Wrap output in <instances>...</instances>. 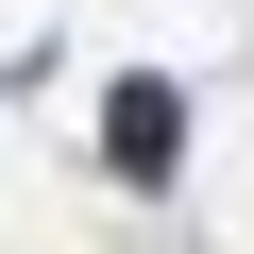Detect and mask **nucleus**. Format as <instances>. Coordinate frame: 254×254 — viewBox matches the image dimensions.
<instances>
[{
	"label": "nucleus",
	"instance_id": "nucleus-1",
	"mask_svg": "<svg viewBox=\"0 0 254 254\" xmlns=\"http://www.w3.org/2000/svg\"><path fill=\"white\" fill-rule=\"evenodd\" d=\"M102 136H119V170H170V136H187V119H170V85H119V119H102Z\"/></svg>",
	"mask_w": 254,
	"mask_h": 254
}]
</instances>
